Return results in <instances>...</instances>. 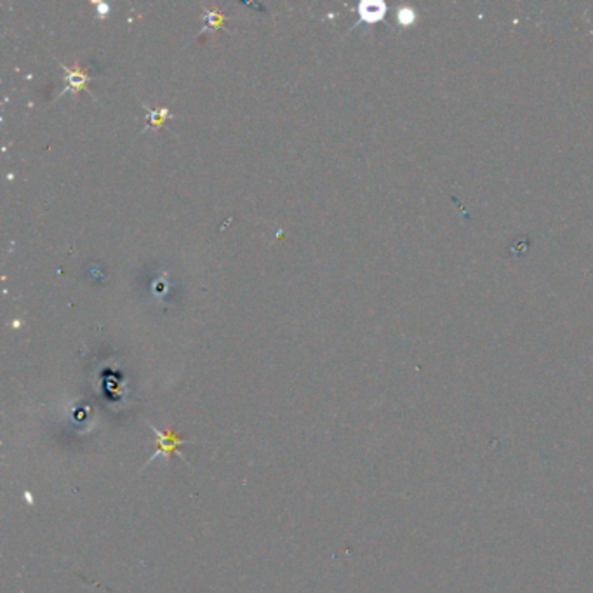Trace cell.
<instances>
[{
    "label": "cell",
    "mask_w": 593,
    "mask_h": 593,
    "mask_svg": "<svg viewBox=\"0 0 593 593\" xmlns=\"http://www.w3.org/2000/svg\"><path fill=\"white\" fill-rule=\"evenodd\" d=\"M148 428L152 430V432L157 435V451L153 452L152 458H150L148 461L145 463V466L148 465L150 461H153L157 456H165V458H169L171 454H178L179 458H181V454H179V452H176V451H178L181 445L195 444L193 440H185V438H181L178 435V433L171 432V430H169V432H160V430L155 428L153 425H150V423H148Z\"/></svg>",
    "instance_id": "1"
},
{
    "label": "cell",
    "mask_w": 593,
    "mask_h": 593,
    "mask_svg": "<svg viewBox=\"0 0 593 593\" xmlns=\"http://www.w3.org/2000/svg\"><path fill=\"white\" fill-rule=\"evenodd\" d=\"M63 70H65V89H63L61 94L65 93H72V94H79L80 91H87V84H89L91 80V75L86 72V70L80 68V63L79 60L75 61V65L72 66V68H68V66L63 65Z\"/></svg>",
    "instance_id": "2"
},
{
    "label": "cell",
    "mask_w": 593,
    "mask_h": 593,
    "mask_svg": "<svg viewBox=\"0 0 593 593\" xmlns=\"http://www.w3.org/2000/svg\"><path fill=\"white\" fill-rule=\"evenodd\" d=\"M385 4L383 2H374V0H369V2H360L359 13L360 20L369 21V23H374V21H379L383 16H385Z\"/></svg>",
    "instance_id": "3"
},
{
    "label": "cell",
    "mask_w": 593,
    "mask_h": 593,
    "mask_svg": "<svg viewBox=\"0 0 593 593\" xmlns=\"http://www.w3.org/2000/svg\"><path fill=\"white\" fill-rule=\"evenodd\" d=\"M204 11H205V28L204 30H211V32H218L221 27H223L224 20H227V16L223 14V11H219L218 7L212 4V6L205 7L204 6Z\"/></svg>",
    "instance_id": "4"
},
{
    "label": "cell",
    "mask_w": 593,
    "mask_h": 593,
    "mask_svg": "<svg viewBox=\"0 0 593 593\" xmlns=\"http://www.w3.org/2000/svg\"><path fill=\"white\" fill-rule=\"evenodd\" d=\"M145 108L146 115H148V127L160 129L165 120L172 117V113L167 108H150V106H145Z\"/></svg>",
    "instance_id": "5"
},
{
    "label": "cell",
    "mask_w": 593,
    "mask_h": 593,
    "mask_svg": "<svg viewBox=\"0 0 593 593\" xmlns=\"http://www.w3.org/2000/svg\"><path fill=\"white\" fill-rule=\"evenodd\" d=\"M399 21L402 25H409L412 20H414V11L412 9H400L399 14H397Z\"/></svg>",
    "instance_id": "6"
}]
</instances>
